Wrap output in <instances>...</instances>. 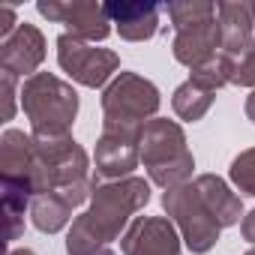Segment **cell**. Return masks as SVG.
Wrapping results in <instances>:
<instances>
[{"label":"cell","mask_w":255,"mask_h":255,"mask_svg":"<svg viewBox=\"0 0 255 255\" xmlns=\"http://www.w3.org/2000/svg\"><path fill=\"white\" fill-rule=\"evenodd\" d=\"M150 201V180L144 177H123V180H102L93 189V198L81 216H75L93 237L102 243H114L132 225V216L144 210Z\"/></svg>","instance_id":"obj_1"},{"label":"cell","mask_w":255,"mask_h":255,"mask_svg":"<svg viewBox=\"0 0 255 255\" xmlns=\"http://www.w3.org/2000/svg\"><path fill=\"white\" fill-rule=\"evenodd\" d=\"M141 162L150 183L162 189H177L192 177L195 156L186 144V132L177 120L153 117L141 129Z\"/></svg>","instance_id":"obj_2"},{"label":"cell","mask_w":255,"mask_h":255,"mask_svg":"<svg viewBox=\"0 0 255 255\" xmlns=\"http://www.w3.org/2000/svg\"><path fill=\"white\" fill-rule=\"evenodd\" d=\"M21 108L30 120V135H69L78 117V93L69 81L36 72L21 84Z\"/></svg>","instance_id":"obj_3"},{"label":"cell","mask_w":255,"mask_h":255,"mask_svg":"<svg viewBox=\"0 0 255 255\" xmlns=\"http://www.w3.org/2000/svg\"><path fill=\"white\" fill-rule=\"evenodd\" d=\"M33 147H36V177H33L36 195L63 192V189L93 180L90 156L72 138V132L69 135H33Z\"/></svg>","instance_id":"obj_4"},{"label":"cell","mask_w":255,"mask_h":255,"mask_svg":"<svg viewBox=\"0 0 255 255\" xmlns=\"http://www.w3.org/2000/svg\"><path fill=\"white\" fill-rule=\"evenodd\" d=\"M162 105L159 87L138 75V72H117L111 84L102 90V123H117V126H135L141 129L144 123L156 117Z\"/></svg>","instance_id":"obj_5"},{"label":"cell","mask_w":255,"mask_h":255,"mask_svg":"<svg viewBox=\"0 0 255 255\" xmlns=\"http://www.w3.org/2000/svg\"><path fill=\"white\" fill-rule=\"evenodd\" d=\"M162 207H165L168 219L174 222V228L180 231V240L186 243V249L192 255H204L219 243L222 225L207 210V204L201 201V195L192 183H183L177 189H165Z\"/></svg>","instance_id":"obj_6"},{"label":"cell","mask_w":255,"mask_h":255,"mask_svg":"<svg viewBox=\"0 0 255 255\" xmlns=\"http://www.w3.org/2000/svg\"><path fill=\"white\" fill-rule=\"evenodd\" d=\"M57 63L60 69L81 87H108L120 69V57L111 48H96L93 42H84L72 33L57 36Z\"/></svg>","instance_id":"obj_7"},{"label":"cell","mask_w":255,"mask_h":255,"mask_svg":"<svg viewBox=\"0 0 255 255\" xmlns=\"http://www.w3.org/2000/svg\"><path fill=\"white\" fill-rule=\"evenodd\" d=\"M141 129H135V126L102 123V132L96 138V153H93V165H96L99 180L132 177V171L141 162Z\"/></svg>","instance_id":"obj_8"},{"label":"cell","mask_w":255,"mask_h":255,"mask_svg":"<svg viewBox=\"0 0 255 255\" xmlns=\"http://www.w3.org/2000/svg\"><path fill=\"white\" fill-rule=\"evenodd\" d=\"M36 12L48 21L63 24L66 33L84 42H102L111 36L105 3H96V0H39Z\"/></svg>","instance_id":"obj_9"},{"label":"cell","mask_w":255,"mask_h":255,"mask_svg":"<svg viewBox=\"0 0 255 255\" xmlns=\"http://www.w3.org/2000/svg\"><path fill=\"white\" fill-rule=\"evenodd\" d=\"M123 255H183L180 231L168 216H135L120 237Z\"/></svg>","instance_id":"obj_10"},{"label":"cell","mask_w":255,"mask_h":255,"mask_svg":"<svg viewBox=\"0 0 255 255\" xmlns=\"http://www.w3.org/2000/svg\"><path fill=\"white\" fill-rule=\"evenodd\" d=\"M108 21L117 27L120 39L126 42H147L159 33L162 3H144V0H114L105 3Z\"/></svg>","instance_id":"obj_11"},{"label":"cell","mask_w":255,"mask_h":255,"mask_svg":"<svg viewBox=\"0 0 255 255\" xmlns=\"http://www.w3.org/2000/svg\"><path fill=\"white\" fill-rule=\"evenodd\" d=\"M45 60V36L36 24L21 21V27L0 42V69L12 75H36L39 63Z\"/></svg>","instance_id":"obj_12"},{"label":"cell","mask_w":255,"mask_h":255,"mask_svg":"<svg viewBox=\"0 0 255 255\" xmlns=\"http://www.w3.org/2000/svg\"><path fill=\"white\" fill-rule=\"evenodd\" d=\"M222 51V30H219V18H207L201 24H189L174 30V42H171V54L177 63L198 69L201 63L213 60Z\"/></svg>","instance_id":"obj_13"},{"label":"cell","mask_w":255,"mask_h":255,"mask_svg":"<svg viewBox=\"0 0 255 255\" xmlns=\"http://www.w3.org/2000/svg\"><path fill=\"white\" fill-rule=\"evenodd\" d=\"M216 18L222 30V54L240 60L249 42L255 39V3L252 0H219L216 3Z\"/></svg>","instance_id":"obj_14"},{"label":"cell","mask_w":255,"mask_h":255,"mask_svg":"<svg viewBox=\"0 0 255 255\" xmlns=\"http://www.w3.org/2000/svg\"><path fill=\"white\" fill-rule=\"evenodd\" d=\"M0 177L27 183L33 189V177H36L33 135H27L21 129H6L0 135ZM33 195H36V189H33Z\"/></svg>","instance_id":"obj_15"},{"label":"cell","mask_w":255,"mask_h":255,"mask_svg":"<svg viewBox=\"0 0 255 255\" xmlns=\"http://www.w3.org/2000/svg\"><path fill=\"white\" fill-rule=\"evenodd\" d=\"M192 186L198 189L201 201L207 204V210L216 216V222L222 228H231V225L243 222V216H246L243 213V201H240L237 192H231V186L222 177H216V174H198L192 180Z\"/></svg>","instance_id":"obj_16"},{"label":"cell","mask_w":255,"mask_h":255,"mask_svg":"<svg viewBox=\"0 0 255 255\" xmlns=\"http://www.w3.org/2000/svg\"><path fill=\"white\" fill-rule=\"evenodd\" d=\"M75 204L63 195V192H42L30 201V219L33 228L42 234H57L69 225Z\"/></svg>","instance_id":"obj_17"},{"label":"cell","mask_w":255,"mask_h":255,"mask_svg":"<svg viewBox=\"0 0 255 255\" xmlns=\"http://www.w3.org/2000/svg\"><path fill=\"white\" fill-rule=\"evenodd\" d=\"M213 99H216L213 90H204L201 84H195V81L189 78V81H183V84L171 93V108H174V114H177L180 120L195 123V120H201V117L210 111Z\"/></svg>","instance_id":"obj_18"},{"label":"cell","mask_w":255,"mask_h":255,"mask_svg":"<svg viewBox=\"0 0 255 255\" xmlns=\"http://www.w3.org/2000/svg\"><path fill=\"white\" fill-rule=\"evenodd\" d=\"M162 12L171 18V27L180 30L216 18V3H210V0H174V3H162Z\"/></svg>","instance_id":"obj_19"},{"label":"cell","mask_w":255,"mask_h":255,"mask_svg":"<svg viewBox=\"0 0 255 255\" xmlns=\"http://www.w3.org/2000/svg\"><path fill=\"white\" fill-rule=\"evenodd\" d=\"M234 69H237V60L234 57H228V54H216L213 60H207V63H201L198 69H192V81L195 84H201L204 90H222L225 84H231L234 81Z\"/></svg>","instance_id":"obj_20"},{"label":"cell","mask_w":255,"mask_h":255,"mask_svg":"<svg viewBox=\"0 0 255 255\" xmlns=\"http://www.w3.org/2000/svg\"><path fill=\"white\" fill-rule=\"evenodd\" d=\"M66 255H114V249L108 243H102L99 237H93L75 219L72 228H69V234H66Z\"/></svg>","instance_id":"obj_21"},{"label":"cell","mask_w":255,"mask_h":255,"mask_svg":"<svg viewBox=\"0 0 255 255\" xmlns=\"http://www.w3.org/2000/svg\"><path fill=\"white\" fill-rule=\"evenodd\" d=\"M228 177H231V183H234L240 192H246V195L255 198V147H246V150H240V153L231 159Z\"/></svg>","instance_id":"obj_22"},{"label":"cell","mask_w":255,"mask_h":255,"mask_svg":"<svg viewBox=\"0 0 255 255\" xmlns=\"http://www.w3.org/2000/svg\"><path fill=\"white\" fill-rule=\"evenodd\" d=\"M237 87H252L255 90V39L249 42V48L243 51V57L237 60V69H234V81Z\"/></svg>","instance_id":"obj_23"},{"label":"cell","mask_w":255,"mask_h":255,"mask_svg":"<svg viewBox=\"0 0 255 255\" xmlns=\"http://www.w3.org/2000/svg\"><path fill=\"white\" fill-rule=\"evenodd\" d=\"M15 81H18V75H12V72H3V69H0V93H3V120H12V117H15V96H21V90H15Z\"/></svg>","instance_id":"obj_24"},{"label":"cell","mask_w":255,"mask_h":255,"mask_svg":"<svg viewBox=\"0 0 255 255\" xmlns=\"http://www.w3.org/2000/svg\"><path fill=\"white\" fill-rule=\"evenodd\" d=\"M18 27H21V21H18L15 9H12V6H0V42L9 39Z\"/></svg>","instance_id":"obj_25"},{"label":"cell","mask_w":255,"mask_h":255,"mask_svg":"<svg viewBox=\"0 0 255 255\" xmlns=\"http://www.w3.org/2000/svg\"><path fill=\"white\" fill-rule=\"evenodd\" d=\"M240 231H243V240L255 246V210H249V213L243 216V222H240Z\"/></svg>","instance_id":"obj_26"},{"label":"cell","mask_w":255,"mask_h":255,"mask_svg":"<svg viewBox=\"0 0 255 255\" xmlns=\"http://www.w3.org/2000/svg\"><path fill=\"white\" fill-rule=\"evenodd\" d=\"M246 117H249V120L255 123V90H252V93L246 96Z\"/></svg>","instance_id":"obj_27"},{"label":"cell","mask_w":255,"mask_h":255,"mask_svg":"<svg viewBox=\"0 0 255 255\" xmlns=\"http://www.w3.org/2000/svg\"><path fill=\"white\" fill-rule=\"evenodd\" d=\"M9 255H36V252H33V249H12Z\"/></svg>","instance_id":"obj_28"},{"label":"cell","mask_w":255,"mask_h":255,"mask_svg":"<svg viewBox=\"0 0 255 255\" xmlns=\"http://www.w3.org/2000/svg\"><path fill=\"white\" fill-rule=\"evenodd\" d=\"M243 255H255V246H252V249H249V252H243Z\"/></svg>","instance_id":"obj_29"}]
</instances>
